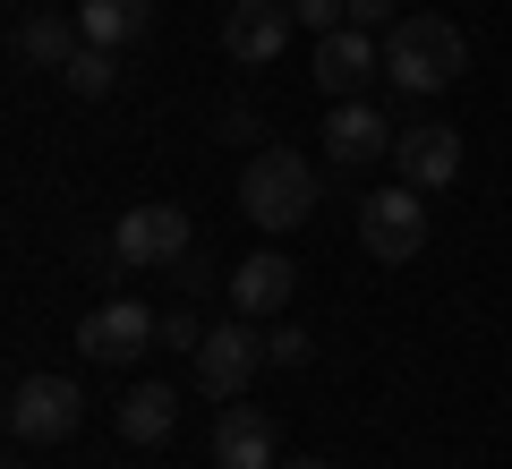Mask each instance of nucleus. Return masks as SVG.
I'll return each mask as SVG.
<instances>
[{
  "label": "nucleus",
  "instance_id": "f257e3e1",
  "mask_svg": "<svg viewBox=\"0 0 512 469\" xmlns=\"http://www.w3.org/2000/svg\"><path fill=\"white\" fill-rule=\"evenodd\" d=\"M461 69H470V43H461L453 18H436V9L393 18V35H384V77H393V94H444Z\"/></svg>",
  "mask_w": 512,
  "mask_h": 469
},
{
  "label": "nucleus",
  "instance_id": "f03ea898",
  "mask_svg": "<svg viewBox=\"0 0 512 469\" xmlns=\"http://www.w3.org/2000/svg\"><path fill=\"white\" fill-rule=\"evenodd\" d=\"M239 214L256 231H299L316 214V163L299 145H256L248 171H239Z\"/></svg>",
  "mask_w": 512,
  "mask_h": 469
},
{
  "label": "nucleus",
  "instance_id": "7ed1b4c3",
  "mask_svg": "<svg viewBox=\"0 0 512 469\" xmlns=\"http://www.w3.org/2000/svg\"><path fill=\"white\" fill-rule=\"evenodd\" d=\"M111 256L128 273H180L197 256V222H188V205H128L111 222Z\"/></svg>",
  "mask_w": 512,
  "mask_h": 469
},
{
  "label": "nucleus",
  "instance_id": "20e7f679",
  "mask_svg": "<svg viewBox=\"0 0 512 469\" xmlns=\"http://www.w3.org/2000/svg\"><path fill=\"white\" fill-rule=\"evenodd\" d=\"M359 248L376 256V265H410V256L427 248V197H419L410 180L359 197Z\"/></svg>",
  "mask_w": 512,
  "mask_h": 469
},
{
  "label": "nucleus",
  "instance_id": "39448f33",
  "mask_svg": "<svg viewBox=\"0 0 512 469\" xmlns=\"http://www.w3.org/2000/svg\"><path fill=\"white\" fill-rule=\"evenodd\" d=\"M77 418H86L77 376H18V393H9V435L18 444H69Z\"/></svg>",
  "mask_w": 512,
  "mask_h": 469
},
{
  "label": "nucleus",
  "instance_id": "423d86ee",
  "mask_svg": "<svg viewBox=\"0 0 512 469\" xmlns=\"http://www.w3.org/2000/svg\"><path fill=\"white\" fill-rule=\"evenodd\" d=\"M256 359H265V342H256V325L239 316V325H214L197 350H188V384H197L205 401H239L256 376Z\"/></svg>",
  "mask_w": 512,
  "mask_h": 469
},
{
  "label": "nucleus",
  "instance_id": "0eeeda50",
  "mask_svg": "<svg viewBox=\"0 0 512 469\" xmlns=\"http://www.w3.org/2000/svg\"><path fill=\"white\" fill-rule=\"evenodd\" d=\"M384 77V43L367 26H333L316 35V94L325 103H367V86Z\"/></svg>",
  "mask_w": 512,
  "mask_h": 469
},
{
  "label": "nucleus",
  "instance_id": "6e6552de",
  "mask_svg": "<svg viewBox=\"0 0 512 469\" xmlns=\"http://www.w3.org/2000/svg\"><path fill=\"white\" fill-rule=\"evenodd\" d=\"M154 342H163V316H146L137 299H103L86 325H77V350H86L94 367H128V359H146Z\"/></svg>",
  "mask_w": 512,
  "mask_h": 469
},
{
  "label": "nucleus",
  "instance_id": "1a4fd4ad",
  "mask_svg": "<svg viewBox=\"0 0 512 469\" xmlns=\"http://www.w3.org/2000/svg\"><path fill=\"white\" fill-rule=\"evenodd\" d=\"M393 180H410L419 197L453 188V180H461V128H444V120L402 128V137H393Z\"/></svg>",
  "mask_w": 512,
  "mask_h": 469
},
{
  "label": "nucleus",
  "instance_id": "9d476101",
  "mask_svg": "<svg viewBox=\"0 0 512 469\" xmlns=\"http://www.w3.org/2000/svg\"><path fill=\"white\" fill-rule=\"evenodd\" d=\"M393 137H402V128L384 120L376 103H333V111H325V163H333V171L384 163V154H393Z\"/></svg>",
  "mask_w": 512,
  "mask_h": 469
},
{
  "label": "nucleus",
  "instance_id": "9b49d317",
  "mask_svg": "<svg viewBox=\"0 0 512 469\" xmlns=\"http://www.w3.org/2000/svg\"><path fill=\"white\" fill-rule=\"evenodd\" d=\"M291 0H231V18H222V52L239 60V69H265V60L291 43Z\"/></svg>",
  "mask_w": 512,
  "mask_h": 469
},
{
  "label": "nucleus",
  "instance_id": "f8f14e48",
  "mask_svg": "<svg viewBox=\"0 0 512 469\" xmlns=\"http://www.w3.org/2000/svg\"><path fill=\"white\" fill-rule=\"evenodd\" d=\"M222 290H231V307H239V316L256 325V316H282V307H291V290H299V265H291L282 248H256L248 265H231V273H222Z\"/></svg>",
  "mask_w": 512,
  "mask_h": 469
},
{
  "label": "nucleus",
  "instance_id": "ddd939ff",
  "mask_svg": "<svg viewBox=\"0 0 512 469\" xmlns=\"http://www.w3.org/2000/svg\"><path fill=\"white\" fill-rule=\"evenodd\" d=\"M214 469H282V435L265 410H222L214 418Z\"/></svg>",
  "mask_w": 512,
  "mask_h": 469
},
{
  "label": "nucleus",
  "instance_id": "4468645a",
  "mask_svg": "<svg viewBox=\"0 0 512 469\" xmlns=\"http://www.w3.org/2000/svg\"><path fill=\"white\" fill-rule=\"evenodd\" d=\"M77 52H86V26L60 18V9H43V18H26V26H18V60H26V69H52V77H60Z\"/></svg>",
  "mask_w": 512,
  "mask_h": 469
},
{
  "label": "nucleus",
  "instance_id": "2eb2a0df",
  "mask_svg": "<svg viewBox=\"0 0 512 469\" xmlns=\"http://www.w3.org/2000/svg\"><path fill=\"white\" fill-rule=\"evenodd\" d=\"M77 26H86V43H103V52H128V43H146L154 0H77Z\"/></svg>",
  "mask_w": 512,
  "mask_h": 469
},
{
  "label": "nucleus",
  "instance_id": "dca6fc26",
  "mask_svg": "<svg viewBox=\"0 0 512 469\" xmlns=\"http://www.w3.org/2000/svg\"><path fill=\"white\" fill-rule=\"evenodd\" d=\"M180 427V393L171 384H128L120 393V444H163Z\"/></svg>",
  "mask_w": 512,
  "mask_h": 469
},
{
  "label": "nucleus",
  "instance_id": "f3484780",
  "mask_svg": "<svg viewBox=\"0 0 512 469\" xmlns=\"http://www.w3.org/2000/svg\"><path fill=\"white\" fill-rule=\"evenodd\" d=\"M111 77H120V52H103V43H86V52L60 69V86L77 94V103H94V94H111Z\"/></svg>",
  "mask_w": 512,
  "mask_h": 469
},
{
  "label": "nucleus",
  "instance_id": "a211bd4d",
  "mask_svg": "<svg viewBox=\"0 0 512 469\" xmlns=\"http://www.w3.org/2000/svg\"><path fill=\"white\" fill-rule=\"evenodd\" d=\"M291 18L308 35H333V26H350V0H291Z\"/></svg>",
  "mask_w": 512,
  "mask_h": 469
},
{
  "label": "nucleus",
  "instance_id": "6ab92c4d",
  "mask_svg": "<svg viewBox=\"0 0 512 469\" xmlns=\"http://www.w3.org/2000/svg\"><path fill=\"white\" fill-rule=\"evenodd\" d=\"M308 333H299V325H274V333H265V359H274V367H308Z\"/></svg>",
  "mask_w": 512,
  "mask_h": 469
},
{
  "label": "nucleus",
  "instance_id": "aec40b11",
  "mask_svg": "<svg viewBox=\"0 0 512 469\" xmlns=\"http://www.w3.org/2000/svg\"><path fill=\"white\" fill-rule=\"evenodd\" d=\"M205 333H214V325H205L197 307H171V316H163V342H171V350H197Z\"/></svg>",
  "mask_w": 512,
  "mask_h": 469
},
{
  "label": "nucleus",
  "instance_id": "412c9836",
  "mask_svg": "<svg viewBox=\"0 0 512 469\" xmlns=\"http://www.w3.org/2000/svg\"><path fill=\"white\" fill-rule=\"evenodd\" d=\"M384 18H393V0H350V26H367V35H376Z\"/></svg>",
  "mask_w": 512,
  "mask_h": 469
},
{
  "label": "nucleus",
  "instance_id": "4be33fe9",
  "mask_svg": "<svg viewBox=\"0 0 512 469\" xmlns=\"http://www.w3.org/2000/svg\"><path fill=\"white\" fill-rule=\"evenodd\" d=\"M282 469H333V461H282Z\"/></svg>",
  "mask_w": 512,
  "mask_h": 469
}]
</instances>
